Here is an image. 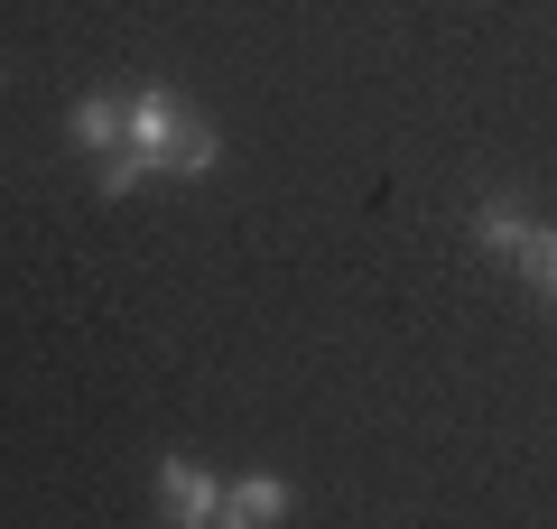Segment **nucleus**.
Returning a JSON list of instances; mask_svg holds the SVG:
<instances>
[{
    "instance_id": "1",
    "label": "nucleus",
    "mask_w": 557,
    "mask_h": 529,
    "mask_svg": "<svg viewBox=\"0 0 557 529\" xmlns=\"http://www.w3.org/2000/svg\"><path fill=\"white\" fill-rule=\"evenodd\" d=\"M223 168V131L214 121L186 112L177 84H139L131 94V139H121L112 158H94V186L102 196H131V186H149V176H214Z\"/></svg>"
},
{
    "instance_id": "2",
    "label": "nucleus",
    "mask_w": 557,
    "mask_h": 529,
    "mask_svg": "<svg viewBox=\"0 0 557 529\" xmlns=\"http://www.w3.org/2000/svg\"><path fill=\"white\" fill-rule=\"evenodd\" d=\"M159 510L177 529H214L223 520V473L196 465V455H159Z\"/></svg>"
},
{
    "instance_id": "3",
    "label": "nucleus",
    "mask_w": 557,
    "mask_h": 529,
    "mask_svg": "<svg viewBox=\"0 0 557 529\" xmlns=\"http://www.w3.org/2000/svg\"><path fill=\"white\" fill-rule=\"evenodd\" d=\"M288 510H298V483L288 473H233L223 483V529H270Z\"/></svg>"
},
{
    "instance_id": "4",
    "label": "nucleus",
    "mask_w": 557,
    "mask_h": 529,
    "mask_svg": "<svg viewBox=\"0 0 557 529\" xmlns=\"http://www.w3.org/2000/svg\"><path fill=\"white\" fill-rule=\"evenodd\" d=\"M65 131H75V149L112 158L121 139H131V94H112V84H94V94H75V112H65Z\"/></svg>"
},
{
    "instance_id": "5",
    "label": "nucleus",
    "mask_w": 557,
    "mask_h": 529,
    "mask_svg": "<svg viewBox=\"0 0 557 529\" xmlns=\"http://www.w3.org/2000/svg\"><path fill=\"white\" fill-rule=\"evenodd\" d=\"M474 242H483V251H502V260H511L520 242H530V214H520L511 196H493V205H474Z\"/></svg>"
},
{
    "instance_id": "6",
    "label": "nucleus",
    "mask_w": 557,
    "mask_h": 529,
    "mask_svg": "<svg viewBox=\"0 0 557 529\" xmlns=\"http://www.w3.org/2000/svg\"><path fill=\"white\" fill-rule=\"evenodd\" d=\"M511 270L530 279L539 297H557V223H530V242H520V251H511Z\"/></svg>"
}]
</instances>
